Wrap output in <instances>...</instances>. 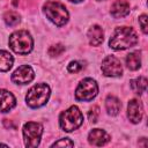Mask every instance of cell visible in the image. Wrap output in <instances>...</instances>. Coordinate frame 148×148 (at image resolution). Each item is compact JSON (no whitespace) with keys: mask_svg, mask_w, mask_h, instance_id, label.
<instances>
[{"mask_svg":"<svg viewBox=\"0 0 148 148\" xmlns=\"http://www.w3.org/2000/svg\"><path fill=\"white\" fill-rule=\"evenodd\" d=\"M138 40H139L138 35L133 28L118 27L114 29L109 40V45L111 49L116 51H121V50H126L134 46L138 43Z\"/></svg>","mask_w":148,"mask_h":148,"instance_id":"1","label":"cell"},{"mask_svg":"<svg viewBox=\"0 0 148 148\" xmlns=\"http://www.w3.org/2000/svg\"><path fill=\"white\" fill-rule=\"evenodd\" d=\"M8 44L15 53L28 54L34 47V39L27 30H17L9 36Z\"/></svg>","mask_w":148,"mask_h":148,"instance_id":"2","label":"cell"},{"mask_svg":"<svg viewBox=\"0 0 148 148\" xmlns=\"http://www.w3.org/2000/svg\"><path fill=\"white\" fill-rule=\"evenodd\" d=\"M45 16L57 27H62L68 22L69 14L66 7L58 1H46L43 6Z\"/></svg>","mask_w":148,"mask_h":148,"instance_id":"3","label":"cell"},{"mask_svg":"<svg viewBox=\"0 0 148 148\" xmlns=\"http://www.w3.org/2000/svg\"><path fill=\"white\" fill-rule=\"evenodd\" d=\"M50 95L51 89L46 83H37L28 90V94L25 96L27 105L32 109L40 108L47 103Z\"/></svg>","mask_w":148,"mask_h":148,"instance_id":"4","label":"cell"},{"mask_svg":"<svg viewBox=\"0 0 148 148\" xmlns=\"http://www.w3.org/2000/svg\"><path fill=\"white\" fill-rule=\"evenodd\" d=\"M83 123V114L76 105L69 106L59 116V125L65 132H73Z\"/></svg>","mask_w":148,"mask_h":148,"instance_id":"5","label":"cell"},{"mask_svg":"<svg viewBox=\"0 0 148 148\" xmlns=\"http://www.w3.org/2000/svg\"><path fill=\"white\" fill-rule=\"evenodd\" d=\"M23 139L24 145L28 148H36L39 146L40 138L43 134V126L36 121H28L23 125Z\"/></svg>","mask_w":148,"mask_h":148,"instance_id":"6","label":"cell"},{"mask_svg":"<svg viewBox=\"0 0 148 148\" xmlns=\"http://www.w3.org/2000/svg\"><path fill=\"white\" fill-rule=\"evenodd\" d=\"M98 94L97 82L91 77H86L80 81L79 86L75 90V98L81 102L92 101Z\"/></svg>","mask_w":148,"mask_h":148,"instance_id":"7","label":"cell"},{"mask_svg":"<svg viewBox=\"0 0 148 148\" xmlns=\"http://www.w3.org/2000/svg\"><path fill=\"white\" fill-rule=\"evenodd\" d=\"M101 69L105 76L109 77H117L123 74V67L120 60L114 56H108L103 59Z\"/></svg>","mask_w":148,"mask_h":148,"instance_id":"8","label":"cell"},{"mask_svg":"<svg viewBox=\"0 0 148 148\" xmlns=\"http://www.w3.org/2000/svg\"><path fill=\"white\" fill-rule=\"evenodd\" d=\"M35 77V72L29 65H22L12 74V81L16 84H27Z\"/></svg>","mask_w":148,"mask_h":148,"instance_id":"9","label":"cell"},{"mask_svg":"<svg viewBox=\"0 0 148 148\" xmlns=\"http://www.w3.org/2000/svg\"><path fill=\"white\" fill-rule=\"evenodd\" d=\"M127 117L131 120V123H133V124H138L141 121V119L143 117V105L139 99L133 98L128 102Z\"/></svg>","mask_w":148,"mask_h":148,"instance_id":"10","label":"cell"},{"mask_svg":"<svg viewBox=\"0 0 148 148\" xmlns=\"http://www.w3.org/2000/svg\"><path fill=\"white\" fill-rule=\"evenodd\" d=\"M110 139H111L110 135L104 130H101V128H94L88 134V142L96 147L106 145L110 141Z\"/></svg>","mask_w":148,"mask_h":148,"instance_id":"11","label":"cell"},{"mask_svg":"<svg viewBox=\"0 0 148 148\" xmlns=\"http://www.w3.org/2000/svg\"><path fill=\"white\" fill-rule=\"evenodd\" d=\"M15 105H16L15 96L6 89H0V111L3 113L9 112Z\"/></svg>","mask_w":148,"mask_h":148,"instance_id":"12","label":"cell"},{"mask_svg":"<svg viewBox=\"0 0 148 148\" xmlns=\"http://www.w3.org/2000/svg\"><path fill=\"white\" fill-rule=\"evenodd\" d=\"M110 14L114 18H121L130 14V3L126 0H116L110 9Z\"/></svg>","mask_w":148,"mask_h":148,"instance_id":"13","label":"cell"},{"mask_svg":"<svg viewBox=\"0 0 148 148\" xmlns=\"http://www.w3.org/2000/svg\"><path fill=\"white\" fill-rule=\"evenodd\" d=\"M88 40H89V44L92 45V46H98L99 44L103 43V39H104V32H103V29L98 25V24H94L89 28L88 30Z\"/></svg>","mask_w":148,"mask_h":148,"instance_id":"14","label":"cell"},{"mask_svg":"<svg viewBox=\"0 0 148 148\" xmlns=\"http://www.w3.org/2000/svg\"><path fill=\"white\" fill-rule=\"evenodd\" d=\"M105 109H106V112L110 116H117L121 109V103L120 101L116 97V96H112V95H109L105 99Z\"/></svg>","mask_w":148,"mask_h":148,"instance_id":"15","label":"cell"},{"mask_svg":"<svg viewBox=\"0 0 148 148\" xmlns=\"http://www.w3.org/2000/svg\"><path fill=\"white\" fill-rule=\"evenodd\" d=\"M126 66L131 71H136L141 67V53L139 51L131 52L126 56Z\"/></svg>","mask_w":148,"mask_h":148,"instance_id":"16","label":"cell"},{"mask_svg":"<svg viewBox=\"0 0 148 148\" xmlns=\"http://www.w3.org/2000/svg\"><path fill=\"white\" fill-rule=\"evenodd\" d=\"M14 64L13 56L5 50H0V72H7Z\"/></svg>","mask_w":148,"mask_h":148,"instance_id":"17","label":"cell"},{"mask_svg":"<svg viewBox=\"0 0 148 148\" xmlns=\"http://www.w3.org/2000/svg\"><path fill=\"white\" fill-rule=\"evenodd\" d=\"M131 88L139 95L143 94L147 90V79L145 76H139L136 79H133L130 81Z\"/></svg>","mask_w":148,"mask_h":148,"instance_id":"18","label":"cell"},{"mask_svg":"<svg viewBox=\"0 0 148 148\" xmlns=\"http://www.w3.org/2000/svg\"><path fill=\"white\" fill-rule=\"evenodd\" d=\"M3 21L9 27H14L16 24L20 23L21 21V16L16 13V12H13V10H9V12H6L5 15H3Z\"/></svg>","mask_w":148,"mask_h":148,"instance_id":"19","label":"cell"},{"mask_svg":"<svg viewBox=\"0 0 148 148\" xmlns=\"http://www.w3.org/2000/svg\"><path fill=\"white\" fill-rule=\"evenodd\" d=\"M47 52L51 57H57V56H60L62 52H65V46L62 44H56V45L50 46Z\"/></svg>","mask_w":148,"mask_h":148,"instance_id":"20","label":"cell"},{"mask_svg":"<svg viewBox=\"0 0 148 148\" xmlns=\"http://www.w3.org/2000/svg\"><path fill=\"white\" fill-rule=\"evenodd\" d=\"M73 146H74V142L68 138L60 139V140H58L51 145V147H73Z\"/></svg>","mask_w":148,"mask_h":148,"instance_id":"21","label":"cell"},{"mask_svg":"<svg viewBox=\"0 0 148 148\" xmlns=\"http://www.w3.org/2000/svg\"><path fill=\"white\" fill-rule=\"evenodd\" d=\"M98 116H99V108L98 106H92L88 112V119L91 123H96L98 119Z\"/></svg>","mask_w":148,"mask_h":148,"instance_id":"22","label":"cell"},{"mask_svg":"<svg viewBox=\"0 0 148 148\" xmlns=\"http://www.w3.org/2000/svg\"><path fill=\"white\" fill-rule=\"evenodd\" d=\"M82 67L83 66L81 65V62H79V61H71L68 64V66H67V71L71 72V73H76V72L81 71Z\"/></svg>","mask_w":148,"mask_h":148,"instance_id":"23","label":"cell"},{"mask_svg":"<svg viewBox=\"0 0 148 148\" xmlns=\"http://www.w3.org/2000/svg\"><path fill=\"white\" fill-rule=\"evenodd\" d=\"M147 15L146 14H142L139 16V23H140V27H141V30L143 34H147L148 30H147Z\"/></svg>","mask_w":148,"mask_h":148,"instance_id":"24","label":"cell"},{"mask_svg":"<svg viewBox=\"0 0 148 148\" xmlns=\"http://www.w3.org/2000/svg\"><path fill=\"white\" fill-rule=\"evenodd\" d=\"M12 2H13V6H15V7L18 5V0H13Z\"/></svg>","mask_w":148,"mask_h":148,"instance_id":"25","label":"cell"},{"mask_svg":"<svg viewBox=\"0 0 148 148\" xmlns=\"http://www.w3.org/2000/svg\"><path fill=\"white\" fill-rule=\"evenodd\" d=\"M68 1H71V2H81V1H83V0H68Z\"/></svg>","mask_w":148,"mask_h":148,"instance_id":"26","label":"cell"},{"mask_svg":"<svg viewBox=\"0 0 148 148\" xmlns=\"http://www.w3.org/2000/svg\"><path fill=\"white\" fill-rule=\"evenodd\" d=\"M0 146H7V145H5V143H1V142H0Z\"/></svg>","mask_w":148,"mask_h":148,"instance_id":"27","label":"cell"},{"mask_svg":"<svg viewBox=\"0 0 148 148\" xmlns=\"http://www.w3.org/2000/svg\"><path fill=\"white\" fill-rule=\"evenodd\" d=\"M97 1H103V0H97Z\"/></svg>","mask_w":148,"mask_h":148,"instance_id":"28","label":"cell"}]
</instances>
